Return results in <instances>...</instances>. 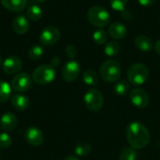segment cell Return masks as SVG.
<instances>
[{
  "label": "cell",
  "instance_id": "24",
  "mask_svg": "<svg viewBox=\"0 0 160 160\" xmlns=\"http://www.w3.org/2000/svg\"><path fill=\"white\" fill-rule=\"evenodd\" d=\"M74 151H75V154L79 157H87L91 153L92 147L90 143L86 142H81L75 146Z\"/></svg>",
  "mask_w": 160,
  "mask_h": 160
},
{
  "label": "cell",
  "instance_id": "5",
  "mask_svg": "<svg viewBox=\"0 0 160 160\" xmlns=\"http://www.w3.org/2000/svg\"><path fill=\"white\" fill-rule=\"evenodd\" d=\"M55 76L56 71L52 65H42L38 67L34 70L32 74V79L36 83L44 85L52 82L54 80Z\"/></svg>",
  "mask_w": 160,
  "mask_h": 160
},
{
  "label": "cell",
  "instance_id": "20",
  "mask_svg": "<svg viewBox=\"0 0 160 160\" xmlns=\"http://www.w3.org/2000/svg\"><path fill=\"white\" fill-rule=\"evenodd\" d=\"M26 16L29 20L37 22L42 17V9L37 5H32L26 9Z\"/></svg>",
  "mask_w": 160,
  "mask_h": 160
},
{
  "label": "cell",
  "instance_id": "27",
  "mask_svg": "<svg viewBox=\"0 0 160 160\" xmlns=\"http://www.w3.org/2000/svg\"><path fill=\"white\" fill-rule=\"evenodd\" d=\"M43 49L41 46H38V45H35L33 47H31L29 50H28V57L31 59V60H39L42 55H43Z\"/></svg>",
  "mask_w": 160,
  "mask_h": 160
},
{
  "label": "cell",
  "instance_id": "31",
  "mask_svg": "<svg viewBox=\"0 0 160 160\" xmlns=\"http://www.w3.org/2000/svg\"><path fill=\"white\" fill-rule=\"evenodd\" d=\"M157 0H138L139 4L142 7H151L156 3Z\"/></svg>",
  "mask_w": 160,
  "mask_h": 160
},
{
  "label": "cell",
  "instance_id": "19",
  "mask_svg": "<svg viewBox=\"0 0 160 160\" xmlns=\"http://www.w3.org/2000/svg\"><path fill=\"white\" fill-rule=\"evenodd\" d=\"M82 81L89 86H97L99 82V77L93 69H87L82 73Z\"/></svg>",
  "mask_w": 160,
  "mask_h": 160
},
{
  "label": "cell",
  "instance_id": "23",
  "mask_svg": "<svg viewBox=\"0 0 160 160\" xmlns=\"http://www.w3.org/2000/svg\"><path fill=\"white\" fill-rule=\"evenodd\" d=\"M138 158V154L135 148L131 146L125 147L119 155V160H136Z\"/></svg>",
  "mask_w": 160,
  "mask_h": 160
},
{
  "label": "cell",
  "instance_id": "7",
  "mask_svg": "<svg viewBox=\"0 0 160 160\" xmlns=\"http://www.w3.org/2000/svg\"><path fill=\"white\" fill-rule=\"evenodd\" d=\"M60 38V31L56 26L49 25L45 27L40 35H39V41L41 44L45 46H51L55 44Z\"/></svg>",
  "mask_w": 160,
  "mask_h": 160
},
{
  "label": "cell",
  "instance_id": "22",
  "mask_svg": "<svg viewBox=\"0 0 160 160\" xmlns=\"http://www.w3.org/2000/svg\"><path fill=\"white\" fill-rule=\"evenodd\" d=\"M120 50H121V47H120L118 42H116V41H109L105 45L104 52H105L106 55H108L110 57H113V56L117 55L120 52Z\"/></svg>",
  "mask_w": 160,
  "mask_h": 160
},
{
  "label": "cell",
  "instance_id": "3",
  "mask_svg": "<svg viewBox=\"0 0 160 160\" xmlns=\"http://www.w3.org/2000/svg\"><path fill=\"white\" fill-rule=\"evenodd\" d=\"M99 73L101 78L108 82H113L117 81L122 73L121 66L115 60L110 59L104 61L99 68Z\"/></svg>",
  "mask_w": 160,
  "mask_h": 160
},
{
  "label": "cell",
  "instance_id": "33",
  "mask_svg": "<svg viewBox=\"0 0 160 160\" xmlns=\"http://www.w3.org/2000/svg\"><path fill=\"white\" fill-rule=\"evenodd\" d=\"M154 48H155V51H156V52L160 55V39L159 40H158L156 43H155V45H154Z\"/></svg>",
  "mask_w": 160,
  "mask_h": 160
},
{
  "label": "cell",
  "instance_id": "10",
  "mask_svg": "<svg viewBox=\"0 0 160 160\" xmlns=\"http://www.w3.org/2000/svg\"><path fill=\"white\" fill-rule=\"evenodd\" d=\"M129 98H130L131 103L139 109L146 108L147 105L149 104V97L147 93L142 88L133 89L130 92Z\"/></svg>",
  "mask_w": 160,
  "mask_h": 160
},
{
  "label": "cell",
  "instance_id": "26",
  "mask_svg": "<svg viewBox=\"0 0 160 160\" xmlns=\"http://www.w3.org/2000/svg\"><path fill=\"white\" fill-rule=\"evenodd\" d=\"M93 40L98 45L106 44L108 40V33L103 29H98L93 34Z\"/></svg>",
  "mask_w": 160,
  "mask_h": 160
},
{
  "label": "cell",
  "instance_id": "29",
  "mask_svg": "<svg viewBox=\"0 0 160 160\" xmlns=\"http://www.w3.org/2000/svg\"><path fill=\"white\" fill-rule=\"evenodd\" d=\"M12 143V139L8 133L0 134V148H8Z\"/></svg>",
  "mask_w": 160,
  "mask_h": 160
},
{
  "label": "cell",
  "instance_id": "32",
  "mask_svg": "<svg viewBox=\"0 0 160 160\" xmlns=\"http://www.w3.org/2000/svg\"><path fill=\"white\" fill-rule=\"evenodd\" d=\"M59 64H60V58H59L58 56H54V57L52 59V66L54 68V67H57Z\"/></svg>",
  "mask_w": 160,
  "mask_h": 160
},
{
  "label": "cell",
  "instance_id": "8",
  "mask_svg": "<svg viewBox=\"0 0 160 160\" xmlns=\"http://www.w3.org/2000/svg\"><path fill=\"white\" fill-rule=\"evenodd\" d=\"M81 72V66L80 64L75 60H70L68 63H66L62 68V78L64 81L68 82H74L80 75Z\"/></svg>",
  "mask_w": 160,
  "mask_h": 160
},
{
  "label": "cell",
  "instance_id": "30",
  "mask_svg": "<svg viewBox=\"0 0 160 160\" xmlns=\"http://www.w3.org/2000/svg\"><path fill=\"white\" fill-rule=\"evenodd\" d=\"M66 54L68 55V58H70L71 60H74L75 57L77 56V49L75 48V46H73L72 44H69L66 47Z\"/></svg>",
  "mask_w": 160,
  "mask_h": 160
},
{
  "label": "cell",
  "instance_id": "35",
  "mask_svg": "<svg viewBox=\"0 0 160 160\" xmlns=\"http://www.w3.org/2000/svg\"><path fill=\"white\" fill-rule=\"evenodd\" d=\"M37 2H38V3H43V2H45L46 0H36Z\"/></svg>",
  "mask_w": 160,
  "mask_h": 160
},
{
  "label": "cell",
  "instance_id": "9",
  "mask_svg": "<svg viewBox=\"0 0 160 160\" xmlns=\"http://www.w3.org/2000/svg\"><path fill=\"white\" fill-rule=\"evenodd\" d=\"M31 77L27 73H18L11 81V88L18 93L26 92L31 87Z\"/></svg>",
  "mask_w": 160,
  "mask_h": 160
},
{
  "label": "cell",
  "instance_id": "16",
  "mask_svg": "<svg viewBox=\"0 0 160 160\" xmlns=\"http://www.w3.org/2000/svg\"><path fill=\"white\" fill-rule=\"evenodd\" d=\"M134 44H135V46H136V48L138 50H140L141 52H151L153 50V47H154L153 40L150 38H148L147 36H144V35L137 36L135 38Z\"/></svg>",
  "mask_w": 160,
  "mask_h": 160
},
{
  "label": "cell",
  "instance_id": "12",
  "mask_svg": "<svg viewBox=\"0 0 160 160\" xmlns=\"http://www.w3.org/2000/svg\"><path fill=\"white\" fill-rule=\"evenodd\" d=\"M24 138H25L26 142L34 147L41 145L44 141L43 132L39 128H35V127L29 128L25 130Z\"/></svg>",
  "mask_w": 160,
  "mask_h": 160
},
{
  "label": "cell",
  "instance_id": "6",
  "mask_svg": "<svg viewBox=\"0 0 160 160\" xmlns=\"http://www.w3.org/2000/svg\"><path fill=\"white\" fill-rule=\"evenodd\" d=\"M83 100H84L85 106L88 108V110H90L92 112L100 111L102 109L103 103H104V98H103L102 93L96 88L89 89L85 93V95L83 97Z\"/></svg>",
  "mask_w": 160,
  "mask_h": 160
},
{
  "label": "cell",
  "instance_id": "36",
  "mask_svg": "<svg viewBox=\"0 0 160 160\" xmlns=\"http://www.w3.org/2000/svg\"><path fill=\"white\" fill-rule=\"evenodd\" d=\"M2 64V58H1V56H0V65Z\"/></svg>",
  "mask_w": 160,
  "mask_h": 160
},
{
  "label": "cell",
  "instance_id": "21",
  "mask_svg": "<svg viewBox=\"0 0 160 160\" xmlns=\"http://www.w3.org/2000/svg\"><path fill=\"white\" fill-rule=\"evenodd\" d=\"M11 96V87L5 82L0 80V103H4L9 99Z\"/></svg>",
  "mask_w": 160,
  "mask_h": 160
},
{
  "label": "cell",
  "instance_id": "1",
  "mask_svg": "<svg viewBox=\"0 0 160 160\" xmlns=\"http://www.w3.org/2000/svg\"><path fill=\"white\" fill-rule=\"evenodd\" d=\"M127 139L131 147L135 149H142L146 147L151 140L147 128L141 122H131L127 127Z\"/></svg>",
  "mask_w": 160,
  "mask_h": 160
},
{
  "label": "cell",
  "instance_id": "13",
  "mask_svg": "<svg viewBox=\"0 0 160 160\" xmlns=\"http://www.w3.org/2000/svg\"><path fill=\"white\" fill-rule=\"evenodd\" d=\"M18 125V119L12 112H6L0 117V128L6 131H12Z\"/></svg>",
  "mask_w": 160,
  "mask_h": 160
},
{
  "label": "cell",
  "instance_id": "17",
  "mask_svg": "<svg viewBox=\"0 0 160 160\" xmlns=\"http://www.w3.org/2000/svg\"><path fill=\"white\" fill-rule=\"evenodd\" d=\"M2 6L13 12L22 11L27 4V0H0Z\"/></svg>",
  "mask_w": 160,
  "mask_h": 160
},
{
  "label": "cell",
  "instance_id": "2",
  "mask_svg": "<svg viewBox=\"0 0 160 160\" xmlns=\"http://www.w3.org/2000/svg\"><path fill=\"white\" fill-rule=\"evenodd\" d=\"M88 22L98 28L107 26L110 23L111 16L109 11L100 6H93L89 8L87 12Z\"/></svg>",
  "mask_w": 160,
  "mask_h": 160
},
{
  "label": "cell",
  "instance_id": "11",
  "mask_svg": "<svg viewBox=\"0 0 160 160\" xmlns=\"http://www.w3.org/2000/svg\"><path fill=\"white\" fill-rule=\"evenodd\" d=\"M22 60L16 55H11L8 57L7 59H5L2 65L3 71L8 75L18 74L22 69Z\"/></svg>",
  "mask_w": 160,
  "mask_h": 160
},
{
  "label": "cell",
  "instance_id": "4",
  "mask_svg": "<svg viewBox=\"0 0 160 160\" xmlns=\"http://www.w3.org/2000/svg\"><path fill=\"white\" fill-rule=\"evenodd\" d=\"M127 76L131 84L142 85L148 80L149 70L145 65L142 63H135L128 68Z\"/></svg>",
  "mask_w": 160,
  "mask_h": 160
},
{
  "label": "cell",
  "instance_id": "25",
  "mask_svg": "<svg viewBox=\"0 0 160 160\" xmlns=\"http://www.w3.org/2000/svg\"><path fill=\"white\" fill-rule=\"evenodd\" d=\"M113 91L118 96H126L129 92V83L125 80L119 81L113 86Z\"/></svg>",
  "mask_w": 160,
  "mask_h": 160
},
{
  "label": "cell",
  "instance_id": "18",
  "mask_svg": "<svg viewBox=\"0 0 160 160\" xmlns=\"http://www.w3.org/2000/svg\"><path fill=\"white\" fill-rule=\"evenodd\" d=\"M11 105L17 111H25L30 106L29 98L23 95L16 94L11 98Z\"/></svg>",
  "mask_w": 160,
  "mask_h": 160
},
{
  "label": "cell",
  "instance_id": "14",
  "mask_svg": "<svg viewBox=\"0 0 160 160\" xmlns=\"http://www.w3.org/2000/svg\"><path fill=\"white\" fill-rule=\"evenodd\" d=\"M29 27H30V24H29L28 19L24 15H22V14L17 15L12 22V28L14 32H16L19 35L25 34L29 30Z\"/></svg>",
  "mask_w": 160,
  "mask_h": 160
},
{
  "label": "cell",
  "instance_id": "15",
  "mask_svg": "<svg viewBox=\"0 0 160 160\" xmlns=\"http://www.w3.org/2000/svg\"><path fill=\"white\" fill-rule=\"evenodd\" d=\"M108 34L113 39H123L128 34V29L126 25L121 22H113L109 26Z\"/></svg>",
  "mask_w": 160,
  "mask_h": 160
},
{
  "label": "cell",
  "instance_id": "34",
  "mask_svg": "<svg viewBox=\"0 0 160 160\" xmlns=\"http://www.w3.org/2000/svg\"><path fill=\"white\" fill-rule=\"evenodd\" d=\"M64 160H80L77 157H74V156H68V157H67Z\"/></svg>",
  "mask_w": 160,
  "mask_h": 160
},
{
  "label": "cell",
  "instance_id": "28",
  "mask_svg": "<svg viewBox=\"0 0 160 160\" xmlns=\"http://www.w3.org/2000/svg\"><path fill=\"white\" fill-rule=\"evenodd\" d=\"M128 0H110L111 7L117 11H122L125 9Z\"/></svg>",
  "mask_w": 160,
  "mask_h": 160
}]
</instances>
